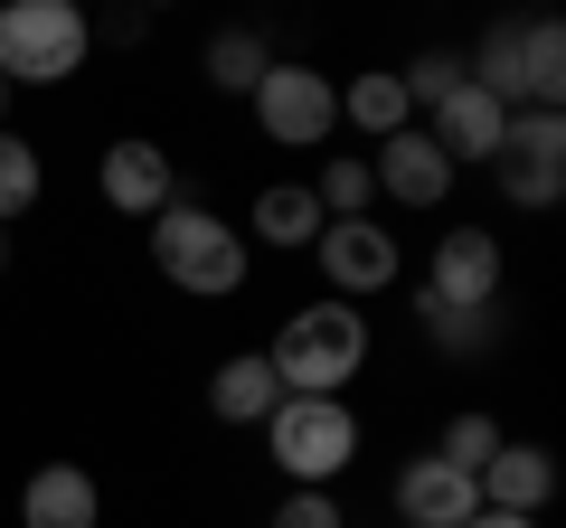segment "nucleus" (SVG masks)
<instances>
[{"instance_id":"obj_1","label":"nucleus","mask_w":566,"mask_h":528,"mask_svg":"<svg viewBox=\"0 0 566 528\" xmlns=\"http://www.w3.org/2000/svg\"><path fill=\"white\" fill-rule=\"evenodd\" d=\"M245 264H255L245 226L218 218L208 199H170L161 218H151V274H161L170 293H189V303H227V293H245Z\"/></svg>"},{"instance_id":"obj_2","label":"nucleus","mask_w":566,"mask_h":528,"mask_svg":"<svg viewBox=\"0 0 566 528\" xmlns=\"http://www.w3.org/2000/svg\"><path fill=\"white\" fill-rule=\"evenodd\" d=\"M264 368H274L283 397H340V387L368 368V311L359 303H303L274 330Z\"/></svg>"},{"instance_id":"obj_3","label":"nucleus","mask_w":566,"mask_h":528,"mask_svg":"<svg viewBox=\"0 0 566 528\" xmlns=\"http://www.w3.org/2000/svg\"><path fill=\"white\" fill-rule=\"evenodd\" d=\"M95 57V20L76 0H0V85H66Z\"/></svg>"},{"instance_id":"obj_4","label":"nucleus","mask_w":566,"mask_h":528,"mask_svg":"<svg viewBox=\"0 0 566 528\" xmlns=\"http://www.w3.org/2000/svg\"><path fill=\"white\" fill-rule=\"evenodd\" d=\"M255 434L274 444V472L293 490H331L349 463H359V415H349L340 397H283Z\"/></svg>"},{"instance_id":"obj_5","label":"nucleus","mask_w":566,"mask_h":528,"mask_svg":"<svg viewBox=\"0 0 566 528\" xmlns=\"http://www.w3.org/2000/svg\"><path fill=\"white\" fill-rule=\"evenodd\" d=\"M245 104H255V133L283 142V151H322L331 133H340V85H331L322 66H303V57H274Z\"/></svg>"},{"instance_id":"obj_6","label":"nucleus","mask_w":566,"mask_h":528,"mask_svg":"<svg viewBox=\"0 0 566 528\" xmlns=\"http://www.w3.org/2000/svg\"><path fill=\"white\" fill-rule=\"evenodd\" d=\"M501 284H510L501 236L491 226H453V236H434V264H424L416 303L424 311H482V303H501Z\"/></svg>"},{"instance_id":"obj_7","label":"nucleus","mask_w":566,"mask_h":528,"mask_svg":"<svg viewBox=\"0 0 566 528\" xmlns=\"http://www.w3.org/2000/svg\"><path fill=\"white\" fill-rule=\"evenodd\" d=\"M312 255H322V284H331V303H378V293L406 274V255H397V226H378V218H331L322 236H312Z\"/></svg>"},{"instance_id":"obj_8","label":"nucleus","mask_w":566,"mask_h":528,"mask_svg":"<svg viewBox=\"0 0 566 528\" xmlns=\"http://www.w3.org/2000/svg\"><path fill=\"white\" fill-rule=\"evenodd\" d=\"M95 199L114 208V218L151 226L170 199H180V170H170V151L151 142V133H123V142H104V151H95Z\"/></svg>"},{"instance_id":"obj_9","label":"nucleus","mask_w":566,"mask_h":528,"mask_svg":"<svg viewBox=\"0 0 566 528\" xmlns=\"http://www.w3.org/2000/svg\"><path fill=\"white\" fill-rule=\"evenodd\" d=\"M368 180H378V199H397V208H444L453 199V161L424 142V123H406L397 142H378Z\"/></svg>"},{"instance_id":"obj_10","label":"nucleus","mask_w":566,"mask_h":528,"mask_svg":"<svg viewBox=\"0 0 566 528\" xmlns=\"http://www.w3.org/2000/svg\"><path fill=\"white\" fill-rule=\"evenodd\" d=\"M472 509H482V482L453 463H434V453H416V463L397 472V528H463Z\"/></svg>"},{"instance_id":"obj_11","label":"nucleus","mask_w":566,"mask_h":528,"mask_svg":"<svg viewBox=\"0 0 566 528\" xmlns=\"http://www.w3.org/2000/svg\"><path fill=\"white\" fill-rule=\"evenodd\" d=\"M501 133H510V114H501V104H491L472 76L453 85L444 104H434V123H424V142L444 151L453 170H463V161H501Z\"/></svg>"},{"instance_id":"obj_12","label":"nucleus","mask_w":566,"mask_h":528,"mask_svg":"<svg viewBox=\"0 0 566 528\" xmlns=\"http://www.w3.org/2000/svg\"><path fill=\"white\" fill-rule=\"evenodd\" d=\"M20 528H104V490L85 463H39L20 482Z\"/></svg>"},{"instance_id":"obj_13","label":"nucleus","mask_w":566,"mask_h":528,"mask_svg":"<svg viewBox=\"0 0 566 528\" xmlns=\"http://www.w3.org/2000/svg\"><path fill=\"white\" fill-rule=\"evenodd\" d=\"M547 500H557V463H547V444H501V453L482 463V509L538 519Z\"/></svg>"},{"instance_id":"obj_14","label":"nucleus","mask_w":566,"mask_h":528,"mask_svg":"<svg viewBox=\"0 0 566 528\" xmlns=\"http://www.w3.org/2000/svg\"><path fill=\"white\" fill-rule=\"evenodd\" d=\"M322 199H312V180H264L255 208H245V245H274V255H293V245L322 236Z\"/></svg>"},{"instance_id":"obj_15","label":"nucleus","mask_w":566,"mask_h":528,"mask_svg":"<svg viewBox=\"0 0 566 528\" xmlns=\"http://www.w3.org/2000/svg\"><path fill=\"white\" fill-rule=\"evenodd\" d=\"M274 406H283V387H274V368H264V349H237V359L208 368V415H218V425H264Z\"/></svg>"},{"instance_id":"obj_16","label":"nucleus","mask_w":566,"mask_h":528,"mask_svg":"<svg viewBox=\"0 0 566 528\" xmlns=\"http://www.w3.org/2000/svg\"><path fill=\"white\" fill-rule=\"evenodd\" d=\"M566 104V29L520 20V114H557Z\"/></svg>"},{"instance_id":"obj_17","label":"nucleus","mask_w":566,"mask_h":528,"mask_svg":"<svg viewBox=\"0 0 566 528\" xmlns=\"http://www.w3.org/2000/svg\"><path fill=\"white\" fill-rule=\"evenodd\" d=\"M340 123H349V133H368V142H397L406 123H416V104H406L397 66H368V76H349V85H340Z\"/></svg>"},{"instance_id":"obj_18","label":"nucleus","mask_w":566,"mask_h":528,"mask_svg":"<svg viewBox=\"0 0 566 528\" xmlns=\"http://www.w3.org/2000/svg\"><path fill=\"white\" fill-rule=\"evenodd\" d=\"M416 321H424V340H434V349H453V359H482V349H501L510 303H482V311H424V303H416Z\"/></svg>"},{"instance_id":"obj_19","label":"nucleus","mask_w":566,"mask_h":528,"mask_svg":"<svg viewBox=\"0 0 566 528\" xmlns=\"http://www.w3.org/2000/svg\"><path fill=\"white\" fill-rule=\"evenodd\" d=\"M39 199H48V161H39V142H29V133H0V226L29 218Z\"/></svg>"},{"instance_id":"obj_20","label":"nucleus","mask_w":566,"mask_h":528,"mask_svg":"<svg viewBox=\"0 0 566 528\" xmlns=\"http://www.w3.org/2000/svg\"><path fill=\"white\" fill-rule=\"evenodd\" d=\"M264 66H274V47H264L255 29H218V39H208V85H218V95H255Z\"/></svg>"},{"instance_id":"obj_21","label":"nucleus","mask_w":566,"mask_h":528,"mask_svg":"<svg viewBox=\"0 0 566 528\" xmlns=\"http://www.w3.org/2000/svg\"><path fill=\"white\" fill-rule=\"evenodd\" d=\"M501 170H566V123L557 114H510Z\"/></svg>"},{"instance_id":"obj_22","label":"nucleus","mask_w":566,"mask_h":528,"mask_svg":"<svg viewBox=\"0 0 566 528\" xmlns=\"http://www.w3.org/2000/svg\"><path fill=\"white\" fill-rule=\"evenodd\" d=\"M501 444H510V434H501V415L463 406V415H453L444 434H434V463H453V472H472V482H482V463H491Z\"/></svg>"},{"instance_id":"obj_23","label":"nucleus","mask_w":566,"mask_h":528,"mask_svg":"<svg viewBox=\"0 0 566 528\" xmlns=\"http://www.w3.org/2000/svg\"><path fill=\"white\" fill-rule=\"evenodd\" d=\"M312 199H322V218H368V208H378V180H368L359 151H331L322 180H312Z\"/></svg>"},{"instance_id":"obj_24","label":"nucleus","mask_w":566,"mask_h":528,"mask_svg":"<svg viewBox=\"0 0 566 528\" xmlns=\"http://www.w3.org/2000/svg\"><path fill=\"white\" fill-rule=\"evenodd\" d=\"M397 85H406V104H424V114H434V104L463 85V57H453V47H424V57L397 66Z\"/></svg>"},{"instance_id":"obj_25","label":"nucleus","mask_w":566,"mask_h":528,"mask_svg":"<svg viewBox=\"0 0 566 528\" xmlns=\"http://www.w3.org/2000/svg\"><path fill=\"white\" fill-rule=\"evenodd\" d=\"M274 528H349V519H340V500H331V490H283Z\"/></svg>"},{"instance_id":"obj_26","label":"nucleus","mask_w":566,"mask_h":528,"mask_svg":"<svg viewBox=\"0 0 566 528\" xmlns=\"http://www.w3.org/2000/svg\"><path fill=\"white\" fill-rule=\"evenodd\" d=\"M501 189H510V208H557L566 170H501Z\"/></svg>"},{"instance_id":"obj_27","label":"nucleus","mask_w":566,"mask_h":528,"mask_svg":"<svg viewBox=\"0 0 566 528\" xmlns=\"http://www.w3.org/2000/svg\"><path fill=\"white\" fill-rule=\"evenodd\" d=\"M463 528H538V519H510V509H472Z\"/></svg>"},{"instance_id":"obj_28","label":"nucleus","mask_w":566,"mask_h":528,"mask_svg":"<svg viewBox=\"0 0 566 528\" xmlns=\"http://www.w3.org/2000/svg\"><path fill=\"white\" fill-rule=\"evenodd\" d=\"M0 274H10V226H0Z\"/></svg>"},{"instance_id":"obj_29","label":"nucleus","mask_w":566,"mask_h":528,"mask_svg":"<svg viewBox=\"0 0 566 528\" xmlns=\"http://www.w3.org/2000/svg\"><path fill=\"white\" fill-rule=\"evenodd\" d=\"M0 133H10V85H0Z\"/></svg>"}]
</instances>
